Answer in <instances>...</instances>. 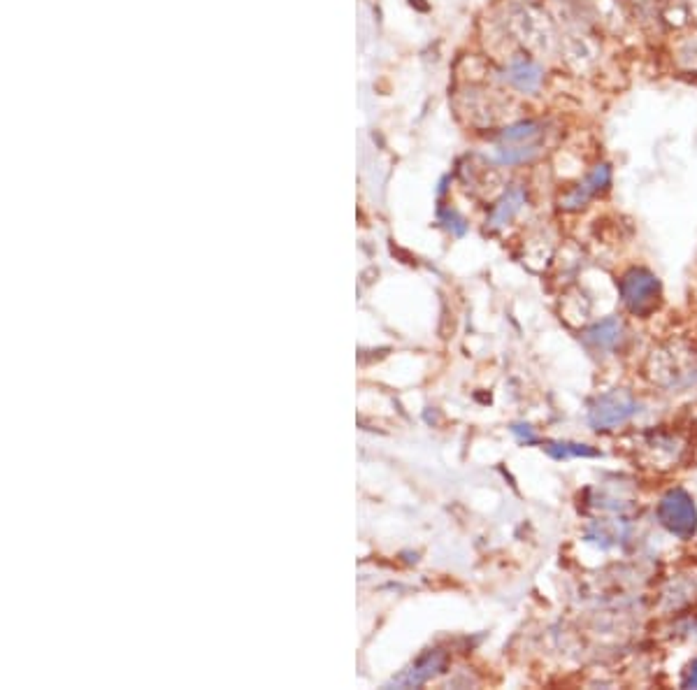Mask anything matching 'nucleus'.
<instances>
[{
	"instance_id": "obj_1",
	"label": "nucleus",
	"mask_w": 697,
	"mask_h": 690,
	"mask_svg": "<svg viewBox=\"0 0 697 690\" xmlns=\"http://www.w3.org/2000/svg\"><path fill=\"white\" fill-rule=\"evenodd\" d=\"M648 377L667 390L697 386V354L681 344H667L648 358Z\"/></svg>"
},
{
	"instance_id": "obj_2",
	"label": "nucleus",
	"mask_w": 697,
	"mask_h": 690,
	"mask_svg": "<svg viewBox=\"0 0 697 690\" xmlns=\"http://www.w3.org/2000/svg\"><path fill=\"white\" fill-rule=\"evenodd\" d=\"M658 521L669 535L679 540H693L697 533V509L695 502L683 488H672L658 502Z\"/></svg>"
},
{
	"instance_id": "obj_3",
	"label": "nucleus",
	"mask_w": 697,
	"mask_h": 690,
	"mask_svg": "<svg viewBox=\"0 0 697 690\" xmlns=\"http://www.w3.org/2000/svg\"><path fill=\"white\" fill-rule=\"evenodd\" d=\"M621 300L635 316H648L660 300L658 277L644 268L630 270L621 279Z\"/></svg>"
},
{
	"instance_id": "obj_4",
	"label": "nucleus",
	"mask_w": 697,
	"mask_h": 690,
	"mask_svg": "<svg viewBox=\"0 0 697 690\" xmlns=\"http://www.w3.org/2000/svg\"><path fill=\"white\" fill-rule=\"evenodd\" d=\"M637 414V400L628 390L616 388L600 395L590 404L588 421L595 430H614L628 423Z\"/></svg>"
},
{
	"instance_id": "obj_5",
	"label": "nucleus",
	"mask_w": 697,
	"mask_h": 690,
	"mask_svg": "<svg viewBox=\"0 0 697 690\" xmlns=\"http://www.w3.org/2000/svg\"><path fill=\"white\" fill-rule=\"evenodd\" d=\"M609 182H612V170H609V165H597V168L590 172L586 179H583L579 187H576L574 191H569V193L562 198V207L565 209L583 207L590 198L600 193L602 189H607Z\"/></svg>"
},
{
	"instance_id": "obj_6",
	"label": "nucleus",
	"mask_w": 697,
	"mask_h": 690,
	"mask_svg": "<svg viewBox=\"0 0 697 690\" xmlns=\"http://www.w3.org/2000/svg\"><path fill=\"white\" fill-rule=\"evenodd\" d=\"M444 665V655L442 653H433L430 651L428 655H423V658H418L414 665H411L409 669H404V672L400 676H395L393 681L388 683V686H397V688H416V686H421V683H426L428 679H433V676L440 672Z\"/></svg>"
},
{
	"instance_id": "obj_7",
	"label": "nucleus",
	"mask_w": 697,
	"mask_h": 690,
	"mask_svg": "<svg viewBox=\"0 0 697 690\" xmlns=\"http://www.w3.org/2000/svg\"><path fill=\"white\" fill-rule=\"evenodd\" d=\"M583 337H586V342L590 347H595L600 351H612L616 349V344L623 340V323H621V318H616V316L602 318V321L593 323Z\"/></svg>"
},
{
	"instance_id": "obj_8",
	"label": "nucleus",
	"mask_w": 697,
	"mask_h": 690,
	"mask_svg": "<svg viewBox=\"0 0 697 690\" xmlns=\"http://www.w3.org/2000/svg\"><path fill=\"white\" fill-rule=\"evenodd\" d=\"M507 77H509V82L516 86V89L526 91V94H530V91H537V89H540V84H542V70H540V65L528 63V61H519V63L511 65L509 72H507Z\"/></svg>"
},
{
	"instance_id": "obj_9",
	"label": "nucleus",
	"mask_w": 697,
	"mask_h": 690,
	"mask_svg": "<svg viewBox=\"0 0 697 690\" xmlns=\"http://www.w3.org/2000/svg\"><path fill=\"white\" fill-rule=\"evenodd\" d=\"M521 207H523V191L521 189L507 191L502 200L497 202V207L493 209V214H490V225H493V228H500V225L511 221V218H514V214Z\"/></svg>"
},
{
	"instance_id": "obj_10",
	"label": "nucleus",
	"mask_w": 697,
	"mask_h": 690,
	"mask_svg": "<svg viewBox=\"0 0 697 690\" xmlns=\"http://www.w3.org/2000/svg\"><path fill=\"white\" fill-rule=\"evenodd\" d=\"M547 451L558 460H567V458H593L597 451H593L586 444H574V442H553L549 444Z\"/></svg>"
},
{
	"instance_id": "obj_11",
	"label": "nucleus",
	"mask_w": 697,
	"mask_h": 690,
	"mask_svg": "<svg viewBox=\"0 0 697 690\" xmlns=\"http://www.w3.org/2000/svg\"><path fill=\"white\" fill-rule=\"evenodd\" d=\"M540 135V126L533 121H523L516 126H509L507 130L502 132V142H530Z\"/></svg>"
},
{
	"instance_id": "obj_12",
	"label": "nucleus",
	"mask_w": 697,
	"mask_h": 690,
	"mask_svg": "<svg viewBox=\"0 0 697 690\" xmlns=\"http://www.w3.org/2000/svg\"><path fill=\"white\" fill-rule=\"evenodd\" d=\"M537 154L535 144H519V147H500L497 149V158L502 163H523L530 161Z\"/></svg>"
},
{
	"instance_id": "obj_13",
	"label": "nucleus",
	"mask_w": 697,
	"mask_h": 690,
	"mask_svg": "<svg viewBox=\"0 0 697 690\" xmlns=\"http://www.w3.org/2000/svg\"><path fill=\"white\" fill-rule=\"evenodd\" d=\"M681 686H683V688H697V658L688 665L686 674H683Z\"/></svg>"
}]
</instances>
